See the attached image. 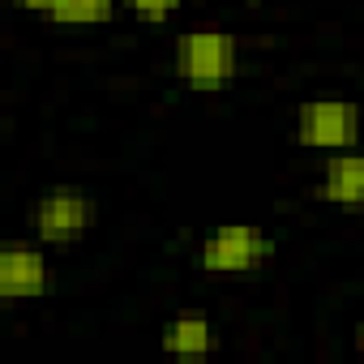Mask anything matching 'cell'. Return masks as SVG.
I'll list each match as a JSON object with an SVG mask.
<instances>
[{
	"mask_svg": "<svg viewBox=\"0 0 364 364\" xmlns=\"http://www.w3.org/2000/svg\"><path fill=\"white\" fill-rule=\"evenodd\" d=\"M274 257V240L257 223H219L193 253L198 270L206 274H253Z\"/></svg>",
	"mask_w": 364,
	"mask_h": 364,
	"instance_id": "2",
	"label": "cell"
},
{
	"mask_svg": "<svg viewBox=\"0 0 364 364\" xmlns=\"http://www.w3.org/2000/svg\"><path fill=\"white\" fill-rule=\"evenodd\" d=\"M22 14H39L52 26L65 31H86V26H103L112 22V14L120 9V0H14Z\"/></svg>",
	"mask_w": 364,
	"mask_h": 364,
	"instance_id": "8",
	"label": "cell"
},
{
	"mask_svg": "<svg viewBox=\"0 0 364 364\" xmlns=\"http://www.w3.org/2000/svg\"><path fill=\"white\" fill-rule=\"evenodd\" d=\"M364 116L351 99H304L296 107V141L317 154L351 150L360 146Z\"/></svg>",
	"mask_w": 364,
	"mask_h": 364,
	"instance_id": "3",
	"label": "cell"
},
{
	"mask_svg": "<svg viewBox=\"0 0 364 364\" xmlns=\"http://www.w3.org/2000/svg\"><path fill=\"white\" fill-rule=\"evenodd\" d=\"M48 287H52L48 245H39V240L0 245V300L5 304H26V300L48 296Z\"/></svg>",
	"mask_w": 364,
	"mask_h": 364,
	"instance_id": "5",
	"label": "cell"
},
{
	"mask_svg": "<svg viewBox=\"0 0 364 364\" xmlns=\"http://www.w3.org/2000/svg\"><path fill=\"white\" fill-rule=\"evenodd\" d=\"M171 69L189 90H223L240 73V39L219 26H198L185 31L171 48Z\"/></svg>",
	"mask_w": 364,
	"mask_h": 364,
	"instance_id": "1",
	"label": "cell"
},
{
	"mask_svg": "<svg viewBox=\"0 0 364 364\" xmlns=\"http://www.w3.org/2000/svg\"><path fill=\"white\" fill-rule=\"evenodd\" d=\"M90 228H95V202H90V193H82L73 185H56V189L39 193V202L31 206V232L48 249H69V245L86 240Z\"/></svg>",
	"mask_w": 364,
	"mask_h": 364,
	"instance_id": "4",
	"label": "cell"
},
{
	"mask_svg": "<svg viewBox=\"0 0 364 364\" xmlns=\"http://www.w3.org/2000/svg\"><path fill=\"white\" fill-rule=\"evenodd\" d=\"M159 347L176 360H198V355H210L219 351V326L206 317V313H176L163 321L159 330Z\"/></svg>",
	"mask_w": 364,
	"mask_h": 364,
	"instance_id": "7",
	"label": "cell"
},
{
	"mask_svg": "<svg viewBox=\"0 0 364 364\" xmlns=\"http://www.w3.org/2000/svg\"><path fill=\"white\" fill-rule=\"evenodd\" d=\"M317 198L334 210H364V150H334L317 171Z\"/></svg>",
	"mask_w": 364,
	"mask_h": 364,
	"instance_id": "6",
	"label": "cell"
},
{
	"mask_svg": "<svg viewBox=\"0 0 364 364\" xmlns=\"http://www.w3.org/2000/svg\"><path fill=\"white\" fill-rule=\"evenodd\" d=\"M355 351H360V355H364V321H360V326H355Z\"/></svg>",
	"mask_w": 364,
	"mask_h": 364,
	"instance_id": "10",
	"label": "cell"
},
{
	"mask_svg": "<svg viewBox=\"0 0 364 364\" xmlns=\"http://www.w3.org/2000/svg\"><path fill=\"white\" fill-rule=\"evenodd\" d=\"M180 5H185V0H120V9H129L146 22H167Z\"/></svg>",
	"mask_w": 364,
	"mask_h": 364,
	"instance_id": "9",
	"label": "cell"
}]
</instances>
